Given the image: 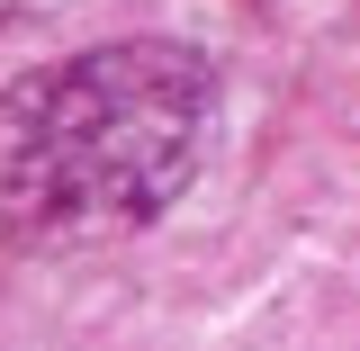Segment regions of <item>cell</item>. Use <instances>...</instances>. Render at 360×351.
<instances>
[{
  "mask_svg": "<svg viewBox=\"0 0 360 351\" xmlns=\"http://www.w3.org/2000/svg\"><path fill=\"white\" fill-rule=\"evenodd\" d=\"M217 127L180 45H90L0 90V234H117L162 217Z\"/></svg>",
  "mask_w": 360,
  "mask_h": 351,
  "instance_id": "obj_1",
  "label": "cell"
}]
</instances>
